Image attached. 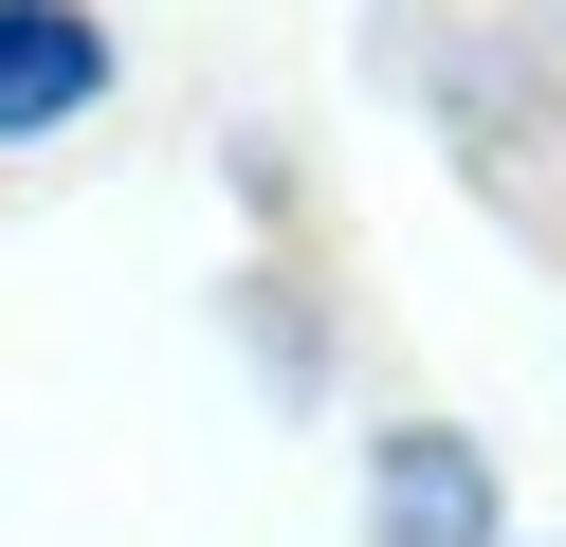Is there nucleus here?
<instances>
[{"label": "nucleus", "instance_id": "f257e3e1", "mask_svg": "<svg viewBox=\"0 0 566 547\" xmlns=\"http://www.w3.org/2000/svg\"><path fill=\"white\" fill-rule=\"evenodd\" d=\"M366 547H493V456L457 420H402L366 456Z\"/></svg>", "mask_w": 566, "mask_h": 547}, {"label": "nucleus", "instance_id": "f03ea898", "mask_svg": "<svg viewBox=\"0 0 566 547\" xmlns=\"http://www.w3.org/2000/svg\"><path fill=\"white\" fill-rule=\"evenodd\" d=\"M74 109H111V19L92 0H0V146L74 128Z\"/></svg>", "mask_w": 566, "mask_h": 547}]
</instances>
